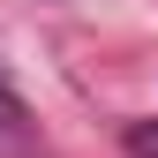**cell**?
I'll return each mask as SVG.
<instances>
[{"instance_id": "6da1fadb", "label": "cell", "mask_w": 158, "mask_h": 158, "mask_svg": "<svg viewBox=\"0 0 158 158\" xmlns=\"http://www.w3.org/2000/svg\"><path fill=\"white\" fill-rule=\"evenodd\" d=\"M128 158H158V121H128Z\"/></svg>"}, {"instance_id": "7a4b0ae2", "label": "cell", "mask_w": 158, "mask_h": 158, "mask_svg": "<svg viewBox=\"0 0 158 158\" xmlns=\"http://www.w3.org/2000/svg\"><path fill=\"white\" fill-rule=\"evenodd\" d=\"M0 128H23V106H15L8 90H0Z\"/></svg>"}]
</instances>
